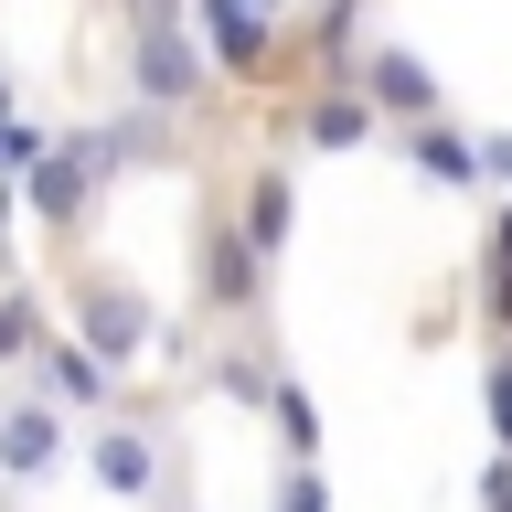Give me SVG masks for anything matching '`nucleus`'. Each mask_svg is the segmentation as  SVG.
<instances>
[{
    "label": "nucleus",
    "mask_w": 512,
    "mask_h": 512,
    "mask_svg": "<svg viewBox=\"0 0 512 512\" xmlns=\"http://www.w3.org/2000/svg\"><path fill=\"white\" fill-rule=\"evenodd\" d=\"M128 86H139V107H203L214 64L182 32V0H139V22H128Z\"/></svg>",
    "instance_id": "obj_1"
},
{
    "label": "nucleus",
    "mask_w": 512,
    "mask_h": 512,
    "mask_svg": "<svg viewBox=\"0 0 512 512\" xmlns=\"http://www.w3.org/2000/svg\"><path fill=\"white\" fill-rule=\"evenodd\" d=\"M118 160H128V128H75V139H54L43 171L22 182L32 214H43V224H86V203L118 182Z\"/></svg>",
    "instance_id": "obj_2"
},
{
    "label": "nucleus",
    "mask_w": 512,
    "mask_h": 512,
    "mask_svg": "<svg viewBox=\"0 0 512 512\" xmlns=\"http://www.w3.org/2000/svg\"><path fill=\"white\" fill-rule=\"evenodd\" d=\"M75 342H86L96 363H107V374H128V363H139V352L160 342L150 288H128V278H107V267H96V278L75 288Z\"/></svg>",
    "instance_id": "obj_3"
},
{
    "label": "nucleus",
    "mask_w": 512,
    "mask_h": 512,
    "mask_svg": "<svg viewBox=\"0 0 512 512\" xmlns=\"http://www.w3.org/2000/svg\"><path fill=\"white\" fill-rule=\"evenodd\" d=\"M352 86H363V107H374V118H406V128H427V118H438V64H427V54H406V43H374Z\"/></svg>",
    "instance_id": "obj_4"
},
{
    "label": "nucleus",
    "mask_w": 512,
    "mask_h": 512,
    "mask_svg": "<svg viewBox=\"0 0 512 512\" xmlns=\"http://www.w3.org/2000/svg\"><path fill=\"white\" fill-rule=\"evenodd\" d=\"M64 470V416L32 395V406H0V480H54Z\"/></svg>",
    "instance_id": "obj_5"
},
{
    "label": "nucleus",
    "mask_w": 512,
    "mask_h": 512,
    "mask_svg": "<svg viewBox=\"0 0 512 512\" xmlns=\"http://www.w3.org/2000/svg\"><path fill=\"white\" fill-rule=\"evenodd\" d=\"M86 470L118 491V502H150L160 491V438L150 427H86Z\"/></svg>",
    "instance_id": "obj_6"
},
{
    "label": "nucleus",
    "mask_w": 512,
    "mask_h": 512,
    "mask_svg": "<svg viewBox=\"0 0 512 512\" xmlns=\"http://www.w3.org/2000/svg\"><path fill=\"white\" fill-rule=\"evenodd\" d=\"M192 11H203V64L214 75H256V64L278 54V32L256 22L246 0H192Z\"/></svg>",
    "instance_id": "obj_7"
},
{
    "label": "nucleus",
    "mask_w": 512,
    "mask_h": 512,
    "mask_svg": "<svg viewBox=\"0 0 512 512\" xmlns=\"http://www.w3.org/2000/svg\"><path fill=\"white\" fill-rule=\"evenodd\" d=\"M288 224H299V182H288L278 160H256L246 192H235V235H246L256 256H278V246H288Z\"/></svg>",
    "instance_id": "obj_8"
},
{
    "label": "nucleus",
    "mask_w": 512,
    "mask_h": 512,
    "mask_svg": "<svg viewBox=\"0 0 512 512\" xmlns=\"http://www.w3.org/2000/svg\"><path fill=\"white\" fill-rule=\"evenodd\" d=\"M406 171H416V182H438V192H470L480 182V139H470V128H448V118H427V128H406Z\"/></svg>",
    "instance_id": "obj_9"
},
{
    "label": "nucleus",
    "mask_w": 512,
    "mask_h": 512,
    "mask_svg": "<svg viewBox=\"0 0 512 512\" xmlns=\"http://www.w3.org/2000/svg\"><path fill=\"white\" fill-rule=\"evenodd\" d=\"M256 278H267V256H256L235 224H214V235H203V299H214V310H256Z\"/></svg>",
    "instance_id": "obj_10"
},
{
    "label": "nucleus",
    "mask_w": 512,
    "mask_h": 512,
    "mask_svg": "<svg viewBox=\"0 0 512 512\" xmlns=\"http://www.w3.org/2000/svg\"><path fill=\"white\" fill-rule=\"evenodd\" d=\"M107 395H118V374H107V363H96V352L86 342H54V352H43V406H107Z\"/></svg>",
    "instance_id": "obj_11"
},
{
    "label": "nucleus",
    "mask_w": 512,
    "mask_h": 512,
    "mask_svg": "<svg viewBox=\"0 0 512 512\" xmlns=\"http://www.w3.org/2000/svg\"><path fill=\"white\" fill-rule=\"evenodd\" d=\"M299 128H310V150H363L384 118L363 107V86H331V96H310V118H299Z\"/></svg>",
    "instance_id": "obj_12"
},
{
    "label": "nucleus",
    "mask_w": 512,
    "mask_h": 512,
    "mask_svg": "<svg viewBox=\"0 0 512 512\" xmlns=\"http://www.w3.org/2000/svg\"><path fill=\"white\" fill-rule=\"evenodd\" d=\"M43 352H54L43 299H32V288H0V363H43Z\"/></svg>",
    "instance_id": "obj_13"
},
{
    "label": "nucleus",
    "mask_w": 512,
    "mask_h": 512,
    "mask_svg": "<svg viewBox=\"0 0 512 512\" xmlns=\"http://www.w3.org/2000/svg\"><path fill=\"white\" fill-rule=\"evenodd\" d=\"M267 416H278L288 470H320V406H310V395H299V384H278V395H267Z\"/></svg>",
    "instance_id": "obj_14"
},
{
    "label": "nucleus",
    "mask_w": 512,
    "mask_h": 512,
    "mask_svg": "<svg viewBox=\"0 0 512 512\" xmlns=\"http://www.w3.org/2000/svg\"><path fill=\"white\" fill-rule=\"evenodd\" d=\"M480 416H491V459H512V352H491V374H480Z\"/></svg>",
    "instance_id": "obj_15"
},
{
    "label": "nucleus",
    "mask_w": 512,
    "mask_h": 512,
    "mask_svg": "<svg viewBox=\"0 0 512 512\" xmlns=\"http://www.w3.org/2000/svg\"><path fill=\"white\" fill-rule=\"evenodd\" d=\"M352 32H363V0H320V11H310V43H320V54H342Z\"/></svg>",
    "instance_id": "obj_16"
},
{
    "label": "nucleus",
    "mask_w": 512,
    "mask_h": 512,
    "mask_svg": "<svg viewBox=\"0 0 512 512\" xmlns=\"http://www.w3.org/2000/svg\"><path fill=\"white\" fill-rule=\"evenodd\" d=\"M480 256H491V310H512V203L491 214V246Z\"/></svg>",
    "instance_id": "obj_17"
},
{
    "label": "nucleus",
    "mask_w": 512,
    "mask_h": 512,
    "mask_svg": "<svg viewBox=\"0 0 512 512\" xmlns=\"http://www.w3.org/2000/svg\"><path fill=\"white\" fill-rule=\"evenodd\" d=\"M267 512H331V480H320V470H288V480H278V502H267Z\"/></svg>",
    "instance_id": "obj_18"
},
{
    "label": "nucleus",
    "mask_w": 512,
    "mask_h": 512,
    "mask_svg": "<svg viewBox=\"0 0 512 512\" xmlns=\"http://www.w3.org/2000/svg\"><path fill=\"white\" fill-rule=\"evenodd\" d=\"M214 384L235 395V406H256V395H278V374H256V363H214Z\"/></svg>",
    "instance_id": "obj_19"
},
{
    "label": "nucleus",
    "mask_w": 512,
    "mask_h": 512,
    "mask_svg": "<svg viewBox=\"0 0 512 512\" xmlns=\"http://www.w3.org/2000/svg\"><path fill=\"white\" fill-rule=\"evenodd\" d=\"M480 512H512V459H491V470H480Z\"/></svg>",
    "instance_id": "obj_20"
},
{
    "label": "nucleus",
    "mask_w": 512,
    "mask_h": 512,
    "mask_svg": "<svg viewBox=\"0 0 512 512\" xmlns=\"http://www.w3.org/2000/svg\"><path fill=\"white\" fill-rule=\"evenodd\" d=\"M480 182H512V128H502V139H480Z\"/></svg>",
    "instance_id": "obj_21"
},
{
    "label": "nucleus",
    "mask_w": 512,
    "mask_h": 512,
    "mask_svg": "<svg viewBox=\"0 0 512 512\" xmlns=\"http://www.w3.org/2000/svg\"><path fill=\"white\" fill-rule=\"evenodd\" d=\"M246 11H256V22H267V32H278V22H288V11H299V0H246Z\"/></svg>",
    "instance_id": "obj_22"
},
{
    "label": "nucleus",
    "mask_w": 512,
    "mask_h": 512,
    "mask_svg": "<svg viewBox=\"0 0 512 512\" xmlns=\"http://www.w3.org/2000/svg\"><path fill=\"white\" fill-rule=\"evenodd\" d=\"M0 128H11V75H0Z\"/></svg>",
    "instance_id": "obj_23"
},
{
    "label": "nucleus",
    "mask_w": 512,
    "mask_h": 512,
    "mask_svg": "<svg viewBox=\"0 0 512 512\" xmlns=\"http://www.w3.org/2000/svg\"><path fill=\"white\" fill-rule=\"evenodd\" d=\"M0 235H11V192H0Z\"/></svg>",
    "instance_id": "obj_24"
}]
</instances>
